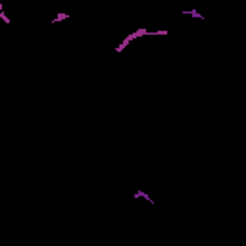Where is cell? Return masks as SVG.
<instances>
[{
	"instance_id": "3957f363",
	"label": "cell",
	"mask_w": 246,
	"mask_h": 246,
	"mask_svg": "<svg viewBox=\"0 0 246 246\" xmlns=\"http://www.w3.org/2000/svg\"><path fill=\"white\" fill-rule=\"evenodd\" d=\"M67 18H69V15H67V14H58V18H54V19H52V23L60 21V19H67Z\"/></svg>"
},
{
	"instance_id": "6da1fadb",
	"label": "cell",
	"mask_w": 246,
	"mask_h": 246,
	"mask_svg": "<svg viewBox=\"0 0 246 246\" xmlns=\"http://www.w3.org/2000/svg\"><path fill=\"white\" fill-rule=\"evenodd\" d=\"M135 198H144V200L148 202V204H154V200H152L146 192H142V190H137V192H135Z\"/></svg>"
},
{
	"instance_id": "7a4b0ae2",
	"label": "cell",
	"mask_w": 246,
	"mask_h": 246,
	"mask_svg": "<svg viewBox=\"0 0 246 246\" xmlns=\"http://www.w3.org/2000/svg\"><path fill=\"white\" fill-rule=\"evenodd\" d=\"M183 15H190V18H200L202 19V15L196 12V10H190V12H183Z\"/></svg>"
}]
</instances>
